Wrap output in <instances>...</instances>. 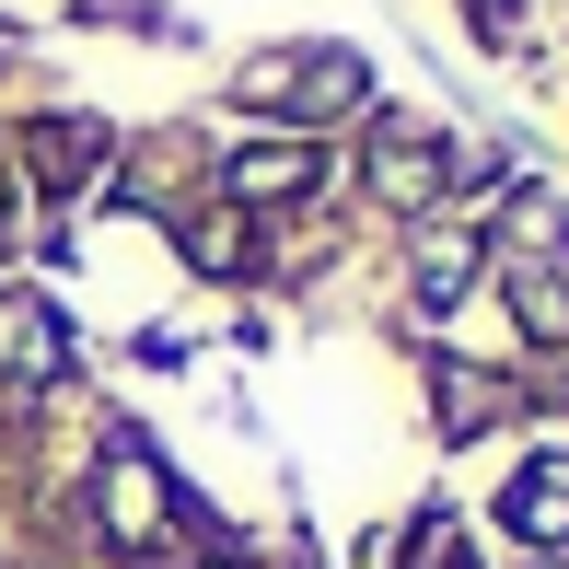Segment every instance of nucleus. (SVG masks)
Segmentation results:
<instances>
[{
  "label": "nucleus",
  "mask_w": 569,
  "mask_h": 569,
  "mask_svg": "<svg viewBox=\"0 0 569 569\" xmlns=\"http://www.w3.org/2000/svg\"><path fill=\"white\" fill-rule=\"evenodd\" d=\"M59 360H70V338H59L47 302H0V372H12V383H47Z\"/></svg>",
  "instance_id": "obj_1"
},
{
  "label": "nucleus",
  "mask_w": 569,
  "mask_h": 569,
  "mask_svg": "<svg viewBox=\"0 0 569 569\" xmlns=\"http://www.w3.org/2000/svg\"><path fill=\"white\" fill-rule=\"evenodd\" d=\"M511 535H523V547H558V535H569V453H547V465L511 477Z\"/></svg>",
  "instance_id": "obj_2"
},
{
  "label": "nucleus",
  "mask_w": 569,
  "mask_h": 569,
  "mask_svg": "<svg viewBox=\"0 0 569 569\" xmlns=\"http://www.w3.org/2000/svg\"><path fill=\"white\" fill-rule=\"evenodd\" d=\"M315 140H268V151H232V163H221V187L232 198H291V187H315Z\"/></svg>",
  "instance_id": "obj_3"
},
{
  "label": "nucleus",
  "mask_w": 569,
  "mask_h": 569,
  "mask_svg": "<svg viewBox=\"0 0 569 569\" xmlns=\"http://www.w3.org/2000/svg\"><path fill=\"white\" fill-rule=\"evenodd\" d=\"M430 187H442V151H430V140H372V198H396V210H419Z\"/></svg>",
  "instance_id": "obj_4"
},
{
  "label": "nucleus",
  "mask_w": 569,
  "mask_h": 569,
  "mask_svg": "<svg viewBox=\"0 0 569 569\" xmlns=\"http://www.w3.org/2000/svg\"><path fill=\"white\" fill-rule=\"evenodd\" d=\"M151 511H163V477H151V453L128 442V453L106 465V523H117V535H151Z\"/></svg>",
  "instance_id": "obj_5"
},
{
  "label": "nucleus",
  "mask_w": 569,
  "mask_h": 569,
  "mask_svg": "<svg viewBox=\"0 0 569 569\" xmlns=\"http://www.w3.org/2000/svg\"><path fill=\"white\" fill-rule=\"evenodd\" d=\"M511 302H523V326H535V338H569V291H558L547 268H523V279H511Z\"/></svg>",
  "instance_id": "obj_6"
},
{
  "label": "nucleus",
  "mask_w": 569,
  "mask_h": 569,
  "mask_svg": "<svg viewBox=\"0 0 569 569\" xmlns=\"http://www.w3.org/2000/svg\"><path fill=\"white\" fill-rule=\"evenodd\" d=\"M511 244L523 256H569V210L558 198H523V210H511Z\"/></svg>",
  "instance_id": "obj_7"
},
{
  "label": "nucleus",
  "mask_w": 569,
  "mask_h": 569,
  "mask_svg": "<svg viewBox=\"0 0 569 569\" xmlns=\"http://www.w3.org/2000/svg\"><path fill=\"white\" fill-rule=\"evenodd\" d=\"M453 291H465V244H453V232H442V244L419 256V302H430V315H442Z\"/></svg>",
  "instance_id": "obj_8"
},
{
  "label": "nucleus",
  "mask_w": 569,
  "mask_h": 569,
  "mask_svg": "<svg viewBox=\"0 0 569 569\" xmlns=\"http://www.w3.org/2000/svg\"><path fill=\"white\" fill-rule=\"evenodd\" d=\"M477 419H488V383L465 360H442V430H477Z\"/></svg>",
  "instance_id": "obj_9"
},
{
  "label": "nucleus",
  "mask_w": 569,
  "mask_h": 569,
  "mask_svg": "<svg viewBox=\"0 0 569 569\" xmlns=\"http://www.w3.org/2000/svg\"><path fill=\"white\" fill-rule=\"evenodd\" d=\"M187 256H198V268H244V232H232V221H198Z\"/></svg>",
  "instance_id": "obj_10"
},
{
  "label": "nucleus",
  "mask_w": 569,
  "mask_h": 569,
  "mask_svg": "<svg viewBox=\"0 0 569 569\" xmlns=\"http://www.w3.org/2000/svg\"><path fill=\"white\" fill-rule=\"evenodd\" d=\"M477 12H500V0H477Z\"/></svg>",
  "instance_id": "obj_11"
},
{
  "label": "nucleus",
  "mask_w": 569,
  "mask_h": 569,
  "mask_svg": "<svg viewBox=\"0 0 569 569\" xmlns=\"http://www.w3.org/2000/svg\"><path fill=\"white\" fill-rule=\"evenodd\" d=\"M442 569H465V558H442Z\"/></svg>",
  "instance_id": "obj_12"
}]
</instances>
